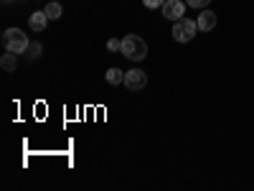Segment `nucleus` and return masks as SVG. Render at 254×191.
<instances>
[{
	"label": "nucleus",
	"instance_id": "6e6552de",
	"mask_svg": "<svg viewBox=\"0 0 254 191\" xmlns=\"http://www.w3.org/2000/svg\"><path fill=\"white\" fill-rule=\"evenodd\" d=\"M107 82L112 84V87H117V84H125V72L120 67H110L107 69Z\"/></svg>",
	"mask_w": 254,
	"mask_h": 191
},
{
	"label": "nucleus",
	"instance_id": "1a4fd4ad",
	"mask_svg": "<svg viewBox=\"0 0 254 191\" xmlns=\"http://www.w3.org/2000/svg\"><path fill=\"white\" fill-rule=\"evenodd\" d=\"M0 67H3L5 72H15V54L13 51H5L3 59H0Z\"/></svg>",
	"mask_w": 254,
	"mask_h": 191
},
{
	"label": "nucleus",
	"instance_id": "f8f14e48",
	"mask_svg": "<svg viewBox=\"0 0 254 191\" xmlns=\"http://www.w3.org/2000/svg\"><path fill=\"white\" fill-rule=\"evenodd\" d=\"M208 3H211V0H186L188 8H206Z\"/></svg>",
	"mask_w": 254,
	"mask_h": 191
},
{
	"label": "nucleus",
	"instance_id": "f257e3e1",
	"mask_svg": "<svg viewBox=\"0 0 254 191\" xmlns=\"http://www.w3.org/2000/svg\"><path fill=\"white\" fill-rule=\"evenodd\" d=\"M3 46H5V51H13V54H26V49L31 46V41L20 28H8L3 33Z\"/></svg>",
	"mask_w": 254,
	"mask_h": 191
},
{
	"label": "nucleus",
	"instance_id": "0eeeda50",
	"mask_svg": "<svg viewBox=\"0 0 254 191\" xmlns=\"http://www.w3.org/2000/svg\"><path fill=\"white\" fill-rule=\"evenodd\" d=\"M46 23H49V15H46L44 10L33 13V15H31V20H28V26H31L33 31H44V28H46Z\"/></svg>",
	"mask_w": 254,
	"mask_h": 191
},
{
	"label": "nucleus",
	"instance_id": "7ed1b4c3",
	"mask_svg": "<svg viewBox=\"0 0 254 191\" xmlns=\"http://www.w3.org/2000/svg\"><path fill=\"white\" fill-rule=\"evenodd\" d=\"M196 31H198V23H196V20L181 18V20H176V26H173V38L178 41V44H188V41L196 36Z\"/></svg>",
	"mask_w": 254,
	"mask_h": 191
},
{
	"label": "nucleus",
	"instance_id": "9d476101",
	"mask_svg": "<svg viewBox=\"0 0 254 191\" xmlns=\"http://www.w3.org/2000/svg\"><path fill=\"white\" fill-rule=\"evenodd\" d=\"M44 13L49 15V20H56V18L61 15V5H59V3H49V5L44 8Z\"/></svg>",
	"mask_w": 254,
	"mask_h": 191
},
{
	"label": "nucleus",
	"instance_id": "9b49d317",
	"mask_svg": "<svg viewBox=\"0 0 254 191\" xmlns=\"http://www.w3.org/2000/svg\"><path fill=\"white\" fill-rule=\"evenodd\" d=\"M41 49H44L41 44H31V46L26 49V56H28V59H38V56H41Z\"/></svg>",
	"mask_w": 254,
	"mask_h": 191
},
{
	"label": "nucleus",
	"instance_id": "4468645a",
	"mask_svg": "<svg viewBox=\"0 0 254 191\" xmlns=\"http://www.w3.org/2000/svg\"><path fill=\"white\" fill-rule=\"evenodd\" d=\"M107 49H110V51H122V41L110 38V41H107Z\"/></svg>",
	"mask_w": 254,
	"mask_h": 191
},
{
	"label": "nucleus",
	"instance_id": "2eb2a0df",
	"mask_svg": "<svg viewBox=\"0 0 254 191\" xmlns=\"http://www.w3.org/2000/svg\"><path fill=\"white\" fill-rule=\"evenodd\" d=\"M3 3H10V0H3Z\"/></svg>",
	"mask_w": 254,
	"mask_h": 191
},
{
	"label": "nucleus",
	"instance_id": "ddd939ff",
	"mask_svg": "<svg viewBox=\"0 0 254 191\" xmlns=\"http://www.w3.org/2000/svg\"><path fill=\"white\" fill-rule=\"evenodd\" d=\"M163 3H165V0H142V5L145 8H153V10L155 8H163Z\"/></svg>",
	"mask_w": 254,
	"mask_h": 191
},
{
	"label": "nucleus",
	"instance_id": "423d86ee",
	"mask_svg": "<svg viewBox=\"0 0 254 191\" xmlns=\"http://www.w3.org/2000/svg\"><path fill=\"white\" fill-rule=\"evenodd\" d=\"M198 31H203V33H208V31H214L216 28V13L214 10H201V15H198Z\"/></svg>",
	"mask_w": 254,
	"mask_h": 191
},
{
	"label": "nucleus",
	"instance_id": "20e7f679",
	"mask_svg": "<svg viewBox=\"0 0 254 191\" xmlns=\"http://www.w3.org/2000/svg\"><path fill=\"white\" fill-rule=\"evenodd\" d=\"M145 84H147V74L142 69H130V72L125 74V87L127 90L140 92V90H145Z\"/></svg>",
	"mask_w": 254,
	"mask_h": 191
},
{
	"label": "nucleus",
	"instance_id": "39448f33",
	"mask_svg": "<svg viewBox=\"0 0 254 191\" xmlns=\"http://www.w3.org/2000/svg\"><path fill=\"white\" fill-rule=\"evenodd\" d=\"M160 10H163V15L168 20H181L183 13H186V3H183V0H165Z\"/></svg>",
	"mask_w": 254,
	"mask_h": 191
},
{
	"label": "nucleus",
	"instance_id": "f03ea898",
	"mask_svg": "<svg viewBox=\"0 0 254 191\" xmlns=\"http://www.w3.org/2000/svg\"><path fill=\"white\" fill-rule=\"evenodd\" d=\"M122 54L130 59V61H142L147 56V46H145V41L140 36L130 33V36L122 38Z\"/></svg>",
	"mask_w": 254,
	"mask_h": 191
}]
</instances>
